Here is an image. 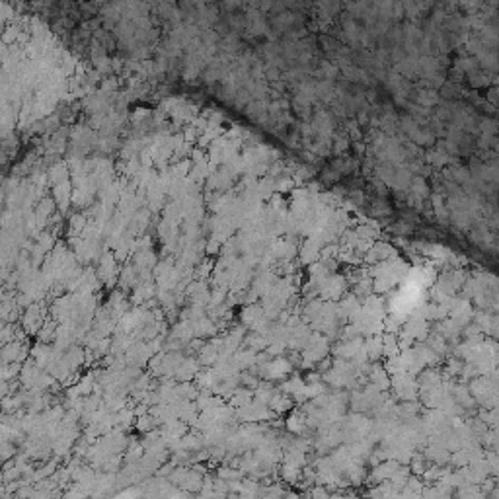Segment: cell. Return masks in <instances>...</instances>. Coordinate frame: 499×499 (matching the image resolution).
I'll return each instance as SVG.
<instances>
[{
  "mask_svg": "<svg viewBox=\"0 0 499 499\" xmlns=\"http://www.w3.org/2000/svg\"><path fill=\"white\" fill-rule=\"evenodd\" d=\"M437 100H439V96H437V92L435 90H421L419 94H417V102L421 104V108H429V106H433V104H437Z\"/></svg>",
  "mask_w": 499,
  "mask_h": 499,
  "instance_id": "cell-3",
  "label": "cell"
},
{
  "mask_svg": "<svg viewBox=\"0 0 499 499\" xmlns=\"http://www.w3.org/2000/svg\"><path fill=\"white\" fill-rule=\"evenodd\" d=\"M24 324H26V330H28V332H31V333L37 332V326H39V312H37L35 306L28 310V314H26V318H24Z\"/></svg>",
  "mask_w": 499,
  "mask_h": 499,
  "instance_id": "cell-2",
  "label": "cell"
},
{
  "mask_svg": "<svg viewBox=\"0 0 499 499\" xmlns=\"http://www.w3.org/2000/svg\"><path fill=\"white\" fill-rule=\"evenodd\" d=\"M390 258H396V250L390 242H382V240L373 242L365 256L367 262H386Z\"/></svg>",
  "mask_w": 499,
  "mask_h": 499,
  "instance_id": "cell-1",
  "label": "cell"
},
{
  "mask_svg": "<svg viewBox=\"0 0 499 499\" xmlns=\"http://www.w3.org/2000/svg\"><path fill=\"white\" fill-rule=\"evenodd\" d=\"M333 143V152L335 154H339V152H343L347 147H349V141H347V137H337L335 141H332Z\"/></svg>",
  "mask_w": 499,
  "mask_h": 499,
  "instance_id": "cell-4",
  "label": "cell"
}]
</instances>
